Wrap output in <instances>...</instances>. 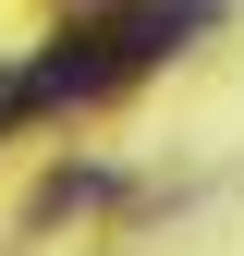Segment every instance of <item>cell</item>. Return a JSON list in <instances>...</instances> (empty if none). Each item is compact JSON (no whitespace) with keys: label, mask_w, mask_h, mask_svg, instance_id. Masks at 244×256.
<instances>
[{"label":"cell","mask_w":244,"mask_h":256,"mask_svg":"<svg viewBox=\"0 0 244 256\" xmlns=\"http://www.w3.org/2000/svg\"><path fill=\"white\" fill-rule=\"evenodd\" d=\"M134 24H86V37H61L49 61H37V98H110L122 74H134Z\"/></svg>","instance_id":"1"},{"label":"cell","mask_w":244,"mask_h":256,"mask_svg":"<svg viewBox=\"0 0 244 256\" xmlns=\"http://www.w3.org/2000/svg\"><path fill=\"white\" fill-rule=\"evenodd\" d=\"M12 110H37V74H0V122Z\"/></svg>","instance_id":"2"}]
</instances>
